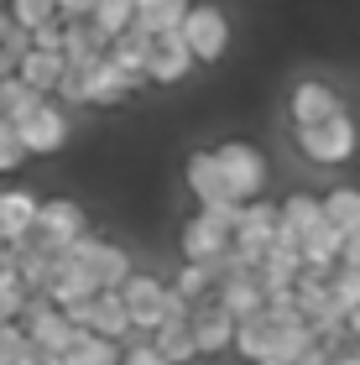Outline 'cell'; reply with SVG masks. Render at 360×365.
Segmentation results:
<instances>
[{"label": "cell", "mask_w": 360, "mask_h": 365, "mask_svg": "<svg viewBox=\"0 0 360 365\" xmlns=\"http://www.w3.org/2000/svg\"><path fill=\"white\" fill-rule=\"evenodd\" d=\"M292 141H298V152L308 162H319V168H339V162L355 157L360 146V130L345 110L329 115V120H314V125H292Z\"/></svg>", "instance_id": "1"}, {"label": "cell", "mask_w": 360, "mask_h": 365, "mask_svg": "<svg viewBox=\"0 0 360 365\" xmlns=\"http://www.w3.org/2000/svg\"><path fill=\"white\" fill-rule=\"evenodd\" d=\"M178 245H183V261H225L230 256V245H235V225L225 220V214L215 209H199V214H188L183 230H178Z\"/></svg>", "instance_id": "2"}, {"label": "cell", "mask_w": 360, "mask_h": 365, "mask_svg": "<svg viewBox=\"0 0 360 365\" xmlns=\"http://www.w3.org/2000/svg\"><path fill=\"white\" fill-rule=\"evenodd\" d=\"M16 324H21L26 334H31V344H37V350H53V355H68V350H73V339L84 334V329H73V324H68V313H63L47 292L31 297L26 313H21Z\"/></svg>", "instance_id": "3"}, {"label": "cell", "mask_w": 360, "mask_h": 365, "mask_svg": "<svg viewBox=\"0 0 360 365\" xmlns=\"http://www.w3.org/2000/svg\"><path fill=\"white\" fill-rule=\"evenodd\" d=\"M220 168H225V182H230V193L240 198V204H256L261 188H267V157H261V146L251 141H225L215 146Z\"/></svg>", "instance_id": "4"}, {"label": "cell", "mask_w": 360, "mask_h": 365, "mask_svg": "<svg viewBox=\"0 0 360 365\" xmlns=\"http://www.w3.org/2000/svg\"><path fill=\"white\" fill-rule=\"evenodd\" d=\"M125 308H130V324L141 329V334H157L162 324H168V303H173V287L168 282H157V277H146V272H130L125 277Z\"/></svg>", "instance_id": "5"}, {"label": "cell", "mask_w": 360, "mask_h": 365, "mask_svg": "<svg viewBox=\"0 0 360 365\" xmlns=\"http://www.w3.org/2000/svg\"><path fill=\"white\" fill-rule=\"evenodd\" d=\"M63 256L78 261V267H89L94 277H100V287H125V277L136 272V267H130V256L120 251V245H110V240H100V235H78Z\"/></svg>", "instance_id": "6"}, {"label": "cell", "mask_w": 360, "mask_h": 365, "mask_svg": "<svg viewBox=\"0 0 360 365\" xmlns=\"http://www.w3.org/2000/svg\"><path fill=\"white\" fill-rule=\"evenodd\" d=\"M183 37L193 47V58L199 63H220L225 47H230V16L220 6H193L188 21H183Z\"/></svg>", "instance_id": "7"}, {"label": "cell", "mask_w": 360, "mask_h": 365, "mask_svg": "<svg viewBox=\"0 0 360 365\" xmlns=\"http://www.w3.org/2000/svg\"><path fill=\"white\" fill-rule=\"evenodd\" d=\"M78 235H89V225H84V209L73 204V198H42V214H37V235L31 240H42L47 251H68V245Z\"/></svg>", "instance_id": "8"}, {"label": "cell", "mask_w": 360, "mask_h": 365, "mask_svg": "<svg viewBox=\"0 0 360 365\" xmlns=\"http://www.w3.org/2000/svg\"><path fill=\"white\" fill-rule=\"evenodd\" d=\"M16 130H21L31 157H53V152H63V141H68V120H63V110L53 99H42L26 120H16Z\"/></svg>", "instance_id": "9"}, {"label": "cell", "mask_w": 360, "mask_h": 365, "mask_svg": "<svg viewBox=\"0 0 360 365\" xmlns=\"http://www.w3.org/2000/svg\"><path fill=\"white\" fill-rule=\"evenodd\" d=\"M188 188H193V198H199L204 209H230V204H240V198L230 193V182H225V168H220L215 152H193L188 157Z\"/></svg>", "instance_id": "10"}, {"label": "cell", "mask_w": 360, "mask_h": 365, "mask_svg": "<svg viewBox=\"0 0 360 365\" xmlns=\"http://www.w3.org/2000/svg\"><path fill=\"white\" fill-rule=\"evenodd\" d=\"M37 214H42V198L26 193V188H0V235L11 245H26L37 235Z\"/></svg>", "instance_id": "11"}, {"label": "cell", "mask_w": 360, "mask_h": 365, "mask_svg": "<svg viewBox=\"0 0 360 365\" xmlns=\"http://www.w3.org/2000/svg\"><path fill=\"white\" fill-rule=\"evenodd\" d=\"M193 63H199V58H193L183 26H178V31H162L157 47H152V84H178V78H188Z\"/></svg>", "instance_id": "12"}, {"label": "cell", "mask_w": 360, "mask_h": 365, "mask_svg": "<svg viewBox=\"0 0 360 365\" xmlns=\"http://www.w3.org/2000/svg\"><path fill=\"white\" fill-rule=\"evenodd\" d=\"M220 308L235 313V319H251V313L267 308V282H261V272H230L220 282Z\"/></svg>", "instance_id": "13"}, {"label": "cell", "mask_w": 360, "mask_h": 365, "mask_svg": "<svg viewBox=\"0 0 360 365\" xmlns=\"http://www.w3.org/2000/svg\"><path fill=\"white\" fill-rule=\"evenodd\" d=\"M345 105H339V94L324 84V78H298L292 84V125H314V120H329V115H339Z\"/></svg>", "instance_id": "14"}, {"label": "cell", "mask_w": 360, "mask_h": 365, "mask_svg": "<svg viewBox=\"0 0 360 365\" xmlns=\"http://www.w3.org/2000/svg\"><path fill=\"white\" fill-rule=\"evenodd\" d=\"M235 329H240V319L220 308V297H215L209 308H199V313H193V339H199V355H225V350L235 344Z\"/></svg>", "instance_id": "15"}, {"label": "cell", "mask_w": 360, "mask_h": 365, "mask_svg": "<svg viewBox=\"0 0 360 365\" xmlns=\"http://www.w3.org/2000/svg\"><path fill=\"white\" fill-rule=\"evenodd\" d=\"M136 89H141V78H136V73H125L110 53L89 68V105H120V99H130Z\"/></svg>", "instance_id": "16"}, {"label": "cell", "mask_w": 360, "mask_h": 365, "mask_svg": "<svg viewBox=\"0 0 360 365\" xmlns=\"http://www.w3.org/2000/svg\"><path fill=\"white\" fill-rule=\"evenodd\" d=\"M63 73H68V58H63V53H42V47H31V53L21 58V68H16V78L31 84L37 94H58Z\"/></svg>", "instance_id": "17"}, {"label": "cell", "mask_w": 360, "mask_h": 365, "mask_svg": "<svg viewBox=\"0 0 360 365\" xmlns=\"http://www.w3.org/2000/svg\"><path fill=\"white\" fill-rule=\"evenodd\" d=\"M110 53V37L94 21H68V47H63V58L73 63V68H94Z\"/></svg>", "instance_id": "18"}, {"label": "cell", "mask_w": 360, "mask_h": 365, "mask_svg": "<svg viewBox=\"0 0 360 365\" xmlns=\"http://www.w3.org/2000/svg\"><path fill=\"white\" fill-rule=\"evenodd\" d=\"M277 344V319H272V308H261V313H251V319H240V329H235V350L245 355V360H267V350Z\"/></svg>", "instance_id": "19"}, {"label": "cell", "mask_w": 360, "mask_h": 365, "mask_svg": "<svg viewBox=\"0 0 360 365\" xmlns=\"http://www.w3.org/2000/svg\"><path fill=\"white\" fill-rule=\"evenodd\" d=\"M94 334H110V339L136 334V324H130V308H125L120 287H105L100 297H94Z\"/></svg>", "instance_id": "20"}, {"label": "cell", "mask_w": 360, "mask_h": 365, "mask_svg": "<svg viewBox=\"0 0 360 365\" xmlns=\"http://www.w3.org/2000/svg\"><path fill=\"white\" fill-rule=\"evenodd\" d=\"M188 0H152V6H141V16H136V26L130 31H141V37H162V31H178L188 21Z\"/></svg>", "instance_id": "21"}, {"label": "cell", "mask_w": 360, "mask_h": 365, "mask_svg": "<svg viewBox=\"0 0 360 365\" xmlns=\"http://www.w3.org/2000/svg\"><path fill=\"white\" fill-rule=\"evenodd\" d=\"M152 47H157V37L125 31V37H115V42H110V58H115L125 73H136L141 84H146V78H152Z\"/></svg>", "instance_id": "22"}, {"label": "cell", "mask_w": 360, "mask_h": 365, "mask_svg": "<svg viewBox=\"0 0 360 365\" xmlns=\"http://www.w3.org/2000/svg\"><path fill=\"white\" fill-rule=\"evenodd\" d=\"M329 220V209H324V198H314V193H292V198H282V225L292 230V235H314V230Z\"/></svg>", "instance_id": "23"}, {"label": "cell", "mask_w": 360, "mask_h": 365, "mask_svg": "<svg viewBox=\"0 0 360 365\" xmlns=\"http://www.w3.org/2000/svg\"><path fill=\"white\" fill-rule=\"evenodd\" d=\"M63 360H68V365H125V355L115 350V339H110V334H94V329H84Z\"/></svg>", "instance_id": "24"}, {"label": "cell", "mask_w": 360, "mask_h": 365, "mask_svg": "<svg viewBox=\"0 0 360 365\" xmlns=\"http://www.w3.org/2000/svg\"><path fill=\"white\" fill-rule=\"evenodd\" d=\"M152 344H157V350L168 355L173 365H188L193 355H199V339H193V324H178V319H168V324H162L157 334H152Z\"/></svg>", "instance_id": "25"}, {"label": "cell", "mask_w": 360, "mask_h": 365, "mask_svg": "<svg viewBox=\"0 0 360 365\" xmlns=\"http://www.w3.org/2000/svg\"><path fill=\"white\" fill-rule=\"evenodd\" d=\"M173 287L188 297V303H199L204 292H220V267H209V261H183V272L173 277Z\"/></svg>", "instance_id": "26"}, {"label": "cell", "mask_w": 360, "mask_h": 365, "mask_svg": "<svg viewBox=\"0 0 360 365\" xmlns=\"http://www.w3.org/2000/svg\"><path fill=\"white\" fill-rule=\"evenodd\" d=\"M136 16H141V11H136V0H100V11H94L89 21L100 26L110 42H115V37H125V31L136 26Z\"/></svg>", "instance_id": "27"}, {"label": "cell", "mask_w": 360, "mask_h": 365, "mask_svg": "<svg viewBox=\"0 0 360 365\" xmlns=\"http://www.w3.org/2000/svg\"><path fill=\"white\" fill-rule=\"evenodd\" d=\"M324 209H329V220L345 235H360V188H329L324 193Z\"/></svg>", "instance_id": "28"}, {"label": "cell", "mask_w": 360, "mask_h": 365, "mask_svg": "<svg viewBox=\"0 0 360 365\" xmlns=\"http://www.w3.org/2000/svg\"><path fill=\"white\" fill-rule=\"evenodd\" d=\"M329 287H334V308L350 319L360 308V267H339V277H329Z\"/></svg>", "instance_id": "29"}, {"label": "cell", "mask_w": 360, "mask_h": 365, "mask_svg": "<svg viewBox=\"0 0 360 365\" xmlns=\"http://www.w3.org/2000/svg\"><path fill=\"white\" fill-rule=\"evenodd\" d=\"M21 157H31V152H26V141H21V130H16L11 115H0V173L21 168Z\"/></svg>", "instance_id": "30"}, {"label": "cell", "mask_w": 360, "mask_h": 365, "mask_svg": "<svg viewBox=\"0 0 360 365\" xmlns=\"http://www.w3.org/2000/svg\"><path fill=\"white\" fill-rule=\"evenodd\" d=\"M26 350H31V334L16 319H6V324H0V365H21Z\"/></svg>", "instance_id": "31"}, {"label": "cell", "mask_w": 360, "mask_h": 365, "mask_svg": "<svg viewBox=\"0 0 360 365\" xmlns=\"http://www.w3.org/2000/svg\"><path fill=\"white\" fill-rule=\"evenodd\" d=\"M6 11H11L26 31H37L42 21H53V16H58V0H11Z\"/></svg>", "instance_id": "32"}, {"label": "cell", "mask_w": 360, "mask_h": 365, "mask_svg": "<svg viewBox=\"0 0 360 365\" xmlns=\"http://www.w3.org/2000/svg\"><path fill=\"white\" fill-rule=\"evenodd\" d=\"M31 47H42V53H63V47H68V21H63V16L42 21L37 31H31Z\"/></svg>", "instance_id": "33"}, {"label": "cell", "mask_w": 360, "mask_h": 365, "mask_svg": "<svg viewBox=\"0 0 360 365\" xmlns=\"http://www.w3.org/2000/svg\"><path fill=\"white\" fill-rule=\"evenodd\" d=\"M125 365H173V360L162 355L152 339H141V344H130V350H125Z\"/></svg>", "instance_id": "34"}, {"label": "cell", "mask_w": 360, "mask_h": 365, "mask_svg": "<svg viewBox=\"0 0 360 365\" xmlns=\"http://www.w3.org/2000/svg\"><path fill=\"white\" fill-rule=\"evenodd\" d=\"M94 11H100V0H58V16H63V21H89Z\"/></svg>", "instance_id": "35"}, {"label": "cell", "mask_w": 360, "mask_h": 365, "mask_svg": "<svg viewBox=\"0 0 360 365\" xmlns=\"http://www.w3.org/2000/svg\"><path fill=\"white\" fill-rule=\"evenodd\" d=\"M21 365H58V355H53V350H37V344H31V350L21 355Z\"/></svg>", "instance_id": "36"}, {"label": "cell", "mask_w": 360, "mask_h": 365, "mask_svg": "<svg viewBox=\"0 0 360 365\" xmlns=\"http://www.w3.org/2000/svg\"><path fill=\"white\" fill-rule=\"evenodd\" d=\"M339 267H360V235L345 240V256H339Z\"/></svg>", "instance_id": "37"}, {"label": "cell", "mask_w": 360, "mask_h": 365, "mask_svg": "<svg viewBox=\"0 0 360 365\" xmlns=\"http://www.w3.org/2000/svg\"><path fill=\"white\" fill-rule=\"evenodd\" d=\"M298 365H334V355H329V350H324V344H319V350H314V355H303Z\"/></svg>", "instance_id": "38"}, {"label": "cell", "mask_w": 360, "mask_h": 365, "mask_svg": "<svg viewBox=\"0 0 360 365\" xmlns=\"http://www.w3.org/2000/svg\"><path fill=\"white\" fill-rule=\"evenodd\" d=\"M16 26H21V21H16V16H11V11H0V42H6V37H11V31H16Z\"/></svg>", "instance_id": "39"}, {"label": "cell", "mask_w": 360, "mask_h": 365, "mask_svg": "<svg viewBox=\"0 0 360 365\" xmlns=\"http://www.w3.org/2000/svg\"><path fill=\"white\" fill-rule=\"evenodd\" d=\"M334 365H360V344H355V350H345V355H334Z\"/></svg>", "instance_id": "40"}, {"label": "cell", "mask_w": 360, "mask_h": 365, "mask_svg": "<svg viewBox=\"0 0 360 365\" xmlns=\"http://www.w3.org/2000/svg\"><path fill=\"white\" fill-rule=\"evenodd\" d=\"M350 339H355V344H360V308H355V313H350Z\"/></svg>", "instance_id": "41"}, {"label": "cell", "mask_w": 360, "mask_h": 365, "mask_svg": "<svg viewBox=\"0 0 360 365\" xmlns=\"http://www.w3.org/2000/svg\"><path fill=\"white\" fill-rule=\"evenodd\" d=\"M141 6H152V0H136V11H141Z\"/></svg>", "instance_id": "42"}]
</instances>
